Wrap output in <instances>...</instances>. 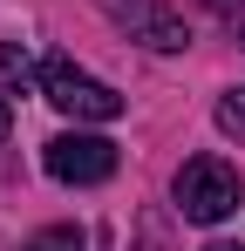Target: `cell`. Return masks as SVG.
I'll list each match as a JSON object with an SVG mask.
<instances>
[{
	"label": "cell",
	"mask_w": 245,
	"mask_h": 251,
	"mask_svg": "<svg viewBox=\"0 0 245 251\" xmlns=\"http://www.w3.org/2000/svg\"><path fill=\"white\" fill-rule=\"evenodd\" d=\"M41 95H48L61 116H75V123H116L122 116V95L109 82H95V75H82L68 54H48V61H41Z\"/></svg>",
	"instance_id": "1"
},
{
	"label": "cell",
	"mask_w": 245,
	"mask_h": 251,
	"mask_svg": "<svg viewBox=\"0 0 245 251\" xmlns=\"http://www.w3.org/2000/svg\"><path fill=\"white\" fill-rule=\"evenodd\" d=\"M177 210L191 224H225L239 210V170L225 156H191L177 170Z\"/></svg>",
	"instance_id": "2"
},
{
	"label": "cell",
	"mask_w": 245,
	"mask_h": 251,
	"mask_svg": "<svg viewBox=\"0 0 245 251\" xmlns=\"http://www.w3.org/2000/svg\"><path fill=\"white\" fill-rule=\"evenodd\" d=\"M41 163H48L55 183H109L122 156H116V143H109V136H55Z\"/></svg>",
	"instance_id": "3"
},
{
	"label": "cell",
	"mask_w": 245,
	"mask_h": 251,
	"mask_svg": "<svg viewBox=\"0 0 245 251\" xmlns=\"http://www.w3.org/2000/svg\"><path fill=\"white\" fill-rule=\"evenodd\" d=\"M102 7H109L122 27H129V41L157 48V54H177V48H191V27H184V14H170L163 0H102Z\"/></svg>",
	"instance_id": "4"
},
{
	"label": "cell",
	"mask_w": 245,
	"mask_h": 251,
	"mask_svg": "<svg viewBox=\"0 0 245 251\" xmlns=\"http://www.w3.org/2000/svg\"><path fill=\"white\" fill-rule=\"evenodd\" d=\"M0 82H7V88H28V82H41V68L28 61V48L0 41Z\"/></svg>",
	"instance_id": "5"
},
{
	"label": "cell",
	"mask_w": 245,
	"mask_h": 251,
	"mask_svg": "<svg viewBox=\"0 0 245 251\" xmlns=\"http://www.w3.org/2000/svg\"><path fill=\"white\" fill-rule=\"evenodd\" d=\"M21 251H89V238H82L75 224H48V231H34Z\"/></svg>",
	"instance_id": "6"
},
{
	"label": "cell",
	"mask_w": 245,
	"mask_h": 251,
	"mask_svg": "<svg viewBox=\"0 0 245 251\" xmlns=\"http://www.w3.org/2000/svg\"><path fill=\"white\" fill-rule=\"evenodd\" d=\"M218 129L245 143V88H232V95H218Z\"/></svg>",
	"instance_id": "7"
},
{
	"label": "cell",
	"mask_w": 245,
	"mask_h": 251,
	"mask_svg": "<svg viewBox=\"0 0 245 251\" xmlns=\"http://www.w3.org/2000/svg\"><path fill=\"white\" fill-rule=\"evenodd\" d=\"M136 251H170V224H163V217H143V231H136Z\"/></svg>",
	"instance_id": "8"
},
{
	"label": "cell",
	"mask_w": 245,
	"mask_h": 251,
	"mask_svg": "<svg viewBox=\"0 0 245 251\" xmlns=\"http://www.w3.org/2000/svg\"><path fill=\"white\" fill-rule=\"evenodd\" d=\"M211 7H218L225 21H245V0H211Z\"/></svg>",
	"instance_id": "9"
},
{
	"label": "cell",
	"mask_w": 245,
	"mask_h": 251,
	"mask_svg": "<svg viewBox=\"0 0 245 251\" xmlns=\"http://www.w3.org/2000/svg\"><path fill=\"white\" fill-rule=\"evenodd\" d=\"M7 129H14V109H7V95H0V143H7Z\"/></svg>",
	"instance_id": "10"
},
{
	"label": "cell",
	"mask_w": 245,
	"mask_h": 251,
	"mask_svg": "<svg viewBox=\"0 0 245 251\" xmlns=\"http://www.w3.org/2000/svg\"><path fill=\"white\" fill-rule=\"evenodd\" d=\"M204 251H239V245H204Z\"/></svg>",
	"instance_id": "11"
}]
</instances>
